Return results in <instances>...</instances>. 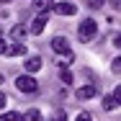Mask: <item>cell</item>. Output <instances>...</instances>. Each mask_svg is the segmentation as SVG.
Instances as JSON below:
<instances>
[{
  "label": "cell",
  "instance_id": "obj_1",
  "mask_svg": "<svg viewBox=\"0 0 121 121\" xmlns=\"http://www.w3.org/2000/svg\"><path fill=\"white\" fill-rule=\"evenodd\" d=\"M95 34H98V23L93 18H85L80 23V41H90V39H95Z\"/></svg>",
  "mask_w": 121,
  "mask_h": 121
},
{
  "label": "cell",
  "instance_id": "obj_2",
  "mask_svg": "<svg viewBox=\"0 0 121 121\" xmlns=\"http://www.w3.org/2000/svg\"><path fill=\"white\" fill-rule=\"evenodd\" d=\"M16 88H18L21 93H34V90L39 88V82H36L31 75H21V77H16Z\"/></svg>",
  "mask_w": 121,
  "mask_h": 121
},
{
  "label": "cell",
  "instance_id": "obj_3",
  "mask_svg": "<svg viewBox=\"0 0 121 121\" xmlns=\"http://www.w3.org/2000/svg\"><path fill=\"white\" fill-rule=\"evenodd\" d=\"M52 49L65 57V54H70V41H67L65 36H57V39H52Z\"/></svg>",
  "mask_w": 121,
  "mask_h": 121
},
{
  "label": "cell",
  "instance_id": "obj_4",
  "mask_svg": "<svg viewBox=\"0 0 121 121\" xmlns=\"http://www.w3.org/2000/svg\"><path fill=\"white\" fill-rule=\"evenodd\" d=\"M54 13H59V16H75L77 13V5H72V3H57L54 5Z\"/></svg>",
  "mask_w": 121,
  "mask_h": 121
},
{
  "label": "cell",
  "instance_id": "obj_5",
  "mask_svg": "<svg viewBox=\"0 0 121 121\" xmlns=\"http://www.w3.org/2000/svg\"><path fill=\"white\" fill-rule=\"evenodd\" d=\"M44 26H47V13L36 16V18H34V23L28 26V31H31V34H41V31H44Z\"/></svg>",
  "mask_w": 121,
  "mask_h": 121
},
{
  "label": "cell",
  "instance_id": "obj_6",
  "mask_svg": "<svg viewBox=\"0 0 121 121\" xmlns=\"http://www.w3.org/2000/svg\"><path fill=\"white\" fill-rule=\"evenodd\" d=\"M75 95L80 98V100H88V98H95V85H82V88H77V90H75Z\"/></svg>",
  "mask_w": 121,
  "mask_h": 121
},
{
  "label": "cell",
  "instance_id": "obj_7",
  "mask_svg": "<svg viewBox=\"0 0 121 121\" xmlns=\"http://www.w3.org/2000/svg\"><path fill=\"white\" fill-rule=\"evenodd\" d=\"M34 10L41 16L47 10H54V0H34Z\"/></svg>",
  "mask_w": 121,
  "mask_h": 121
},
{
  "label": "cell",
  "instance_id": "obj_8",
  "mask_svg": "<svg viewBox=\"0 0 121 121\" xmlns=\"http://www.w3.org/2000/svg\"><path fill=\"white\" fill-rule=\"evenodd\" d=\"M5 54H8V57H23V54H26V44H23V41H16V44L8 47Z\"/></svg>",
  "mask_w": 121,
  "mask_h": 121
},
{
  "label": "cell",
  "instance_id": "obj_9",
  "mask_svg": "<svg viewBox=\"0 0 121 121\" xmlns=\"http://www.w3.org/2000/svg\"><path fill=\"white\" fill-rule=\"evenodd\" d=\"M26 70H28V72H39V70H41V57H36V54L28 57V59H26Z\"/></svg>",
  "mask_w": 121,
  "mask_h": 121
},
{
  "label": "cell",
  "instance_id": "obj_10",
  "mask_svg": "<svg viewBox=\"0 0 121 121\" xmlns=\"http://www.w3.org/2000/svg\"><path fill=\"white\" fill-rule=\"evenodd\" d=\"M23 36H26V26L16 23V26H13V28H10V39H13V44H16V41H21Z\"/></svg>",
  "mask_w": 121,
  "mask_h": 121
},
{
  "label": "cell",
  "instance_id": "obj_11",
  "mask_svg": "<svg viewBox=\"0 0 121 121\" xmlns=\"http://www.w3.org/2000/svg\"><path fill=\"white\" fill-rule=\"evenodd\" d=\"M21 121H44V119H41V111L39 108H31V111H26L21 116Z\"/></svg>",
  "mask_w": 121,
  "mask_h": 121
},
{
  "label": "cell",
  "instance_id": "obj_12",
  "mask_svg": "<svg viewBox=\"0 0 121 121\" xmlns=\"http://www.w3.org/2000/svg\"><path fill=\"white\" fill-rule=\"evenodd\" d=\"M113 106H116V98H113V95L103 98V108H106V111H113Z\"/></svg>",
  "mask_w": 121,
  "mask_h": 121
},
{
  "label": "cell",
  "instance_id": "obj_13",
  "mask_svg": "<svg viewBox=\"0 0 121 121\" xmlns=\"http://www.w3.org/2000/svg\"><path fill=\"white\" fill-rule=\"evenodd\" d=\"M0 121H21V116H18L16 111H8V113H3V116H0Z\"/></svg>",
  "mask_w": 121,
  "mask_h": 121
},
{
  "label": "cell",
  "instance_id": "obj_14",
  "mask_svg": "<svg viewBox=\"0 0 121 121\" xmlns=\"http://www.w3.org/2000/svg\"><path fill=\"white\" fill-rule=\"evenodd\" d=\"M52 121H67V113L65 111H54L52 113Z\"/></svg>",
  "mask_w": 121,
  "mask_h": 121
},
{
  "label": "cell",
  "instance_id": "obj_15",
  "mask_svg": "<svg viewBox=\"0 0 121 121\" xmlns=\"http://www.w3.org/2000/svg\"><path fill=\"white\" fill-rule=\"evenodd\" d=\"M111 70H113V72H121V57H116V59L111 62Z\"/></svg>",
  "mask_w": 121,
  "mask_h": 121
},
{
  "label": "cell",
  "instance_id": "obj_16",
  "mask_svg": "<svg viewBox=\"0 0 121 121\" xmlns=\"http://www.w3.org/2000/svg\"><path fill=\"white\" fill-rule=\"evenodd\" d=\"M111 41H113V47H119V49H121V31H116V34L111 36Z\"/></svg>",
  "mask_w": 121,
  "mask_h": 121
},
{
  "label": "cell",
  "instance_id": "obj_17",
  "mask_svg": "<svg viewBox=\"0 0 121 121\" xmlns=\"http://www.w3.org/2000/svg\"><path fill=\"white\" fill-rule=\"evenodd\" d=\"M111 95L116 98V103L121 106V85H116V88H113V93H111Z\"/></svg>",
  "mask_w": 121,
  "mask_h": 121
},
{
  "label": "cell",
  "instance_id": "obj_18",
  "mask_svg": "<svg viewBox=\"0 0 121 121\" xmlns=\"http://www.w3.org/2000/svg\"><path fill=\"white\" fill-rule=\"evenodd\" d=\"M75 57H72V52H70V54H65V57H62V59H59V65H70V62H72Z\"/></svg>",
  "mask_w": 121,
  "mask_h": 121
},
{
  "label": "cell",
  "instance_id": "obj_19",
  "mask_svg": "<svg viewBox=\"0 0 121 121\" xmlns=\"http://www.w3.org/2000/svg\"><path fill=\"white\" fill-rule=\"evenodd\" d=\"M75 121H93V119H90V113L82 111V113H77V119H75Z\"/></svg>",
  "mask_w": 121,
  "mask_h": 121
},
{
  "label": "cell",
  "instance_id": "obj_20",
  "mask_svg": "<svg viewBox=\"0 0 121 121\" xmlns=\"http://www.w3.org/2000/svg\"><path fill=\"white\" fill-rule=\"evenodd\" d=\"M62 80H65V82H67V85H70V82H72V75L67 72V70H62Z\"/></svg>",
  "mask_w": 121,
  "mask_h": 121
},
{
  "label": "cell",
  "instance_id": "obj_21",
  "mask_svg": "<svg viewBox=\"0 0 121 121\" xmlns=\"http://www.w3.org/2000/svg\"><path fill=\"white\" fill-rule=\"evenodd\" d=\"M88 5H90V8H100V5H103V0H88Z\"/></svg>",
  "mask_w": 121,
  "mask_h": 121
},
{
  "label": "cell",
  "instance_id": "obj_22",
  "mask_svg": "<svg viewBox=\"0 0 121 121\" xmlns=\"http://www.w3.org/2000/svg\"><path fill=\"white\" fill-rule=\"evenodd\" d=\"M5 100H8V98H5V93H0V108H5Z\"/></svg>",
  "mask_w": 121,
  "mask_h": 121
},
{
  "label": "cell",
  "instance_id": "obj_23",
  "mask_svg": "<svg viewBox=\"0 0 121 121\" xmlns=\"http://www.w3.org/2000/svg\"><path fill=\"white\" fill-rule=\"evenodd\" d=\"M5 52H8V47H5V44H3V39H0V54H5Z\"/></svg>",
  "mask_w": 121,
  "mask_h": 121
},
{
  "label": "cell",
  "instance_id": "obj_24",
  "mask_svg": "<svg viewBox=\"0 0 121 121\" xmlns=\"http://www.w3.org/2000/svg\"><path fill=\"white\" fill-rule=\"evenodd\" d=\"M0 82H5V80H3V75H0Z\"/></svg>",
  "mask_w": 121,
  "mask_h": 121
}]
</instances>
